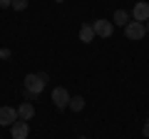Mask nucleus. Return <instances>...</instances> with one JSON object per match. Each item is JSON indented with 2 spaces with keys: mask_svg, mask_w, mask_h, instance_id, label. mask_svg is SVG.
<instances>
[{
  "mask_svg": "<svg viewBox=\"0 0 149 139\" xmlns=\"http://www.w3.org/2000/svg\"><path fill=\"white\" fill-rule=\"evenodd\" d=\"M35 117V107H32L30 102H22L20 107H17V119H22V122H27V119Z\"/></svg>",
  "mask_w": 149,
  "mask_h": 139,
  "instance_id": "obj_8",
  "label": "nucleus"
},
{
  "mask_svg": "<svg viewBox=\"0 0 149 139\" xmlns=\"http://www.w3.org/2000/svg\"><path fill=\"white\" fill-rule=\"evenodd\" d=\"M80 40H82V42H92V40H95V30H92L90 22L80 27Z\"/></svg>",
  "mask_w": 149,
  "mask_h": 139,
  "instance_id": "obj_9",
  "label": "nucleus"
},
{
  "mask_svg": "<svg viewBox=\"0 0 149 139\" xmlns=\"http://www.w3.org/2000/svg\"><path fill=\"white\" fill-rule=\"evenodd\" d=\"M129 17L137 20V22H147V20H149V3H144V0H142V3H134Z\"/></svg>",
  "mask_w": 149,
  "mask_h": 139,
  "instance_id": "obj_5",
  "label": "nucleus"
},
{
  "mask_svg": "<svg viewBox=\"0 0 149 139\" xmlns=\"http://www.w3.org/2000/svg\"><path fill=\"white\" fill-rule=\"evenodd\" d=\"M80 139H90V137H80Z\"/></svg>",
  "mask_w": 149,
  "mask_h": 139,
  "instance_id": "obj_18",
  "label": "nucleus"
},
{
  "mask_svg": "<svg viewBox=\"0 0 149 139\" xmlns=\"http://www.w3.org/2000/svg\"><path fill=\"white\" fill-rule=\"evenodd\" d=\"M15 122H17L15 107H0V127H13Z\"/></svg>",
  "mask_w": 149,
  "mask_h": 139,
  "instance_id": "obj_6",
  "label": "nucleus"
},
{
  "mask_svg": "<svg viewBox=\"0 0 149 139\" xmlns=\"http://www.w3.org/2000/svg\"><path fill=\"white\" fill-rule=\"evenodd\" d=\"M67 107L72 109V112H82V109H85V99H82V97H72Z\"/></svg>",
  "mask_w": 149,
  "mask_h": 139,
  "instance_id": "obj_11",
  "label": "nucleus"
},
{
  "mask_svg": "<svg viewBox=\"0 0 149 139\" xmlns=\"http://www.w3.org/2000/svg\"><path fill=\"white\" fill-rule=\"evenodd\" d=\"M124 35H127L129 40H142L144 35H147V25H144V22H137V20H129L127 27H124Z\"/></svg>",
  "mask_w": 149,
  "mask_h": 139,
  "instance_id": "obj_2",
  "label": "nucleus"
},
{
  "mask_svg": "<svg viewBox=\"0 0 149 139\" xmlns=\"http://www.w3.org/2000/svg\"><path fill=\"white\" fill-rule=\"evenodd\" d=\"M55 3H65V0H55Z\"/></svg>",
  "mask_w": 149,
  "mask_h": 139,
  "instance_id": "obj_17",
  "label": "nucleus"
},
{
  "mask_svg": "<svg viewBox=\"0 0 149 139\" xmlns=\"http://www.w3.org/2000/svg\"><path fill=\"white\" fill-rule=\"evenodd\" d=\"M10 57V50H0V60H8Z\"/></svg>",
  "mask_w": 149,
  "mask_h": 139,
  "instance_id": "obj_15",
  "label": "nucleus"
},
{
  "mask_svg": "<svg viewBox=\"0 0 149 139\" xmlns=\"http://www.w3.org/2000/svg\"><path fill=\"white\" fill-rule=\"evenodd\" d=\"M10 134H13V139H27V134H30V124L22 122V119H17V122L10 127Z\"/></svg>",
  "mask_w": 149,
  "mask_h": 139,
  "instance_id": "obj_7",
  "label": "nucleus"
},
{
  "mask_svg": "<svg viewBox=\"0 0 149 139\" xmlns=\"http://www.w3.org/2000/svg\"><path fill=\"white\" fill-rule=\"evenodd\" d=\"M70 99H72V97H70V92L65 90V87H55L52 90V104L57 109H65L70 104Z\"/></svg>",
  "mask_w": 149,
  "mask_h": 139,
  "instance_id": "obj_4",
  "label": "nucleus"
},
{
  "mask_svg": "<svg viewBox=\"0 0 149 139\" xmlns=\"http://www.w3.org/2000/svg\"><path fill=\"white\" fill-rule=\"evenodd\" d=\"M45 82H47V75H42V72H30V75L25 77V82H22V90H25L27 97H37L40 92L45 90Z\"/></svg>",
  "mask_w": 149,
  "mask_h": 139,
  "instance_id": "obj_1",
  "label": "nucleus"
},
{
  "mask_svg": "<svg viewBox=\"0 0 149 139\" xmlns=\"http://www.w3.org/2000/svg\"><path fill=\"white\" fill-rule=\"evenodd\" d=\"M13 5V0H0V8H3V10H5V8H10Z\"/></svg>",
  "mask_w": 149,
  "mask_h": 139,
  "instance_id": "obj_14",
  "label": "nucleus"
},
{
  "mask_svg": "<svg viewBox=\"0 0 149 139\" xmlns=\"http://www.w3.org/2000/svg\"><path fill=\"white\" fill-rule=\"evenodd\" d=\"M142 134H144V137H149V119L144 122V127H142Z\"/></svg>",
  "mask_w": 149,
  "mask_h": 139,
  "instance_id": "obj_13",
  "label": "nucleus"
},
{
  "mask_svg": "<svg viewBox=\"0 0 149 139\" xmlns=\"http://www.w3.org/2000/svg\"><path fill=\"white\" fill-rule=\"evenodd\" d=\"M27 5H30V0H13V10H27Z\"/></svg>",
  "mask_w": 149,
  "mask_h": 139,
  "instance_id": "obj_12",
  "label": "nucleus"
},
{
  "mask_svg": "<svg viewBox=\"0 0 149 139\" xmlns=\"http://www.w3.org/2000/svg\"><path fill=\"white\" fill-rule=\"evenodd\" d=\"M92 30H95V38H112V32H114V25L112 20H95L92 22Z\"/></svg>",
  "mask_w": 149,
  "mask_h": 139,
  "instance_id": "obj_3",
  "label": "nucleus"
},
{
  "mask_svg": "<svg viewBox=\"0 0 149 139\" xmlns=\"http://www.w3.org/2000/svg\"><path fill=\"white\" fill-rule=\"evenodd\" d=\"M144 25H147V35H149V20H147V22H144Z\"/></svg>",
  "mask_w": 149,
  "mask_h": 139,
  "instance_id": "obj_16",
  "label": "nucleus"
},
{
  "mask_svg": "<svg viewBox=\"0 0 149 139\" xmlns=\"http://www.w3.org/2000/svg\"><path fill=\"white\" fill-rule=\"evenodd\" d=\"M127 22H129V13H127V10H114V20H112V25L127 27Z\"/></svg>",
  "mask_w": 149,
  "mask_h": 139,
  "instance_id": "obj_10",
  "label": "nucleus"
}]
</instances>
